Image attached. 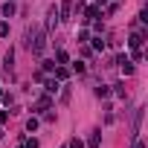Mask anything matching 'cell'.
Returning a JSON list of instances; mask_svg holds the SVG:
<instances>
[{"mask_svg": "<svg viewBox=\"0 0 148 148\" xmlns=\"http://www.w3.org/2000/svg\"><path fill=\"white\" fill-rule=\"evenodd\" d=\"M96 96H99V99H108V96H110V87H105V84L96 87Z\"/></svg>", "mask_w": 148, "mask_h": 148, "instance_id": "obj_9", "label": "cell"}, {"mask_svg": "<svg viewBox=\"0 0 148 148\" xmlns=\"http://www.w3.org/2000/svg\"><path fill=\"white\" fill-rule=\"evenodd\" d=\"M49 105H52V102H49V93H47V96H41V99H38V105H35V108H38V110H47Z\"/></svg>", "mask_w": 148, "mask_h": 148, "instance_id": "obj_7", "label": "cell"}, {"mask_svg": "<svg viewBox=\"0 0 148 148\" xmlns=\"http://www.w3.org/2000/svg\"><path fill=\"white\" fill-rule=\"evenodd\" d=\"M47 93H49V96L58 93V79H49V82H47Z\"/></svg>", "mask_w": 148, "mask_h": 148, "instance_id": "obj_8", "label": "cell"}, {"mask_svg": "<svg viewBox=\"0 0 148 148\" xmlns=\"http://www.w3.org/2000/svg\"><path fill=\"white\" fill-rule=\"evenodd\" d=\"M116 64L122 67V73H125V76H131V73H134V64H131V61H128L125 55H119V61H116Z\"/></svg>", "mask_w": 148, "mask_h": 148, "instance_id": "obj_3", "label": "cell"}, {"mask_svg": "<svg viewBox=\"0 0 148 148\" xmlns=\"http://www.w3.org/2000/svg\"><path fill=\"white\" fill-rule=\"evenodd\" d=\"M87 142H90V148H96V145H99V142H102V136H99V131H93V136H90V139H87Z\"/></svg>", "mask_w": 148, "mask_h": 148, "instance_id": "obj_12", "label": "cell"}, {"mask_svg": "<svg viewBox=\"0 0 148 148\" xmlns=\"http://www.w3.org/2000/svg\"><path fill=\"white\" fill-rule=\"evenodd\" d=\"M26 44H29V49H32L35 55H41V52L47 49V32H41V29H29V32H26Z\"/></svg>", "mask_w": 148, "mask_h": 148, "instance_id": "obj_1", "label": "cell"}, {"mask_svg": "<svg viewBox=\"0 0 148 148\" xmlns=\"http://www.w3.org/2000/svg\"><path fill=\"white\" fill-rule=\"evenodd\" d=\"M55 23H58V6H52V9L47 12V29H52Z\"/></svg>", "mask_w": 148, "mask_h": 148, "instance_id": "obj_2", "label": "cell"}, {"mask_svg": "<svg viewBox=\"0 0 148 148\" xmlns=\"http://www.w3.org/2000/svg\"><path fill=\"white\" fill-rule=\"evenodd\" d=\"M99 15H102L99 6H87V9H84V18H87V21H99Z\"/></svg>", "mask_w": 148, "mask_h": 148, "instance_id": "obj_4", "label": "cell"}, {"mask_svg": "<svg viewBox=\"0 0 148 148\" xmlns=\"http://www.w3.org/2000/svg\"><path fill=\"white\" fill-rule=\"evenodd\" d=\"M105 3H108V0H96V6H99V9H102V6H105Z\"/></svg>", "mask_w": 148, "mask_h": 148, "instance_id": "obj_19", "label": "cell"}, {"mask_svg": "<svg viewBox=\"0 0 148 148\" xmlns=\"http://www.w3.org/2000/svg\"><path fill=\"white\" fill-rule=\"evenodd\" d=\"M9 35V23H0V38H6Z\"/></svg>", "mask_w": 148, "mask_h": 148, "instance_id": "obj_17", "label": "cell"}, {"mask_svg": "<svg viewBox=\"0 0 148 148\" xmlns=\"http://www.w3.org/2000/svg\"><path fill=\"white\" fill-rule=\"evenodd\" d=\"M52 73H55V79H58V82H64V79H70V70H67V67H55Z\"/></svg>", "mask_w": 148, "mask_h": 148, "instance_id": "obj_5", "label": "cell"}, {"mask_svg": "<svg viewBox=\"0 0 148 148\" xmlns=\"http://www.w3.org/2000/svg\"><path fill=\"white\" fill-rule=\"evenodd\" d=\"M70 12H73V3H70V0H64L61 9H58V15H64V21H67V18H70Z\"/></svg>", "mask_w": 148, "mask_h": 148, "instance_id": "obj_6", "label": "cell"}, {"mask_svg": "<svg viewBox=\"0 0 148 148\" xmlns=\"http://www.w3.org/2000/svg\"><path fill=\"white\" fill-rule=\"evenodd\" d=\"M26 148H38V139H29V142H26Z\"/></svg>", "mask_w": 148, "mask_h": 148, "instance_id": "obj_18", "label": "cell"}, {"mask_svg": "<svg viewBox=\"0 0 148 148\" xmlns=\"http://www.w3.org/2000/svg\"><path fill=\"white\" fill-rule=\"evenodd\" d=\"M134 148H145V145H142V142H139V139H136V142H134Z\"/></svg>", "mask_w": 148, "mask_h": 148, "instance_id": "obj_20", "label": "cell"}, {"mask_svg": "<svg viewBox=\"0 0 148 148\" xmlns=\"http://www.w3.org/2000/svg\"><path fill=\"white\" fill-rule=\"evenodd\" d=\"M35 128H38V119H35V116H32V119H29V122H26V131H35Z\"/></svg>", "mask_w": 148, "mask_h": 148, "instance_id": "obj_16", "label": "cell"}, {"mask_svg": "<svg viewBox=\"0 0 148 148\" xmlns=\"http://www.w3.org/2000/svg\"><path fill=\"white\" fill-rule=\"evenodd\" d=\"M70 148H84V142H82L79 136H73V139H70Z\"/></svg>", "mask_w": 148, "mask_h": 148, "instance_id": "obj_13", "label": "cell"}, {"mask_svg": "<svg viewBox=\"0 0 148 148\" xmlns=\"http://www.w3.org/2000/svg\"><path fill=\"white\" fill-rule=\"evenodd\" d=\"M12 61H15V52L9 49V52H6V70H12Z\"/></svg>", "mask_w": 148, "mask_h": 148, "instance_id": "obj_15", "label": "cell"}, {"mask_svg": "<svg viewBox=\"0 0 148 148\" xmlns=\"http://www.w3.org/2000/svg\"><path fill=\"white\" fill-rule=\"evenodd\" d=\"M67 58H70V55H67L64 49H58V52H55V61H58V64H67Z\"/></svg>", "mask_w": 148, "mask_h": 148, "instance_id": "obj_11", "label": "cell"}, {"mask_svg": "<svg viewBox=\"0 0 148 148\" xmlns=\"http://www.w3.org/2000/svg\"><path fill=\"white\" fill-rule=\"evenodd\" d=\"M3 15H6V18H12V15H15V3H12V0L3 6Z\"/></svg>", "mask_w": 148, "mask_h": 148, "instance_id": "obj_10", "label": "cell"}, {"mask_svg": "<svg viewBox=\"0 0 148 148\" xmlns=\"http://www.w3.org/2000/svg\"><path fill=\"white\" fill-rule=\"evenodd\" d=\"M93 49H99V52H102V49H105V41H102V38H93Z\"/></svg>", "mask_w": 148, "mask_h": 148, "instance_id": "obj_14", "label": "cell"}]
</instances>
